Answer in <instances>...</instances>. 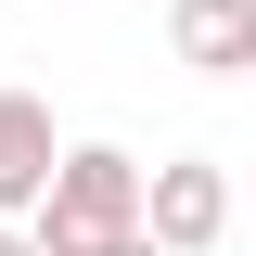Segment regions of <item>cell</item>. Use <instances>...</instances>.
<instances>
[{
  "mask_svg": "<svg viewBox=\"0 0 256 256\" xmlns=\"http://www.w3.org/2000/svg\"><path fill=\"white\" fill-rule=\"evenodd\" d=\"M116 230H141V154L128 141H64L52 180H38V205H26V244L77 256V244H116Z\"/></svg>",
  "mask_w": 256,
  "mask_h": 256,
  "instance_id": "cell-1",
  "label": "cell"
},
{
  "mask_svg": "<svg viewBox=\"0 0 256 256\" xmlns=\"http://www.w3.org/2000/svg\"><path fill=\"white\" fill-rule=\"evenodd\" d=\"M141 244H154V256H218L230 244V166L218 154L141 166Z\"/></svg>",
  "mask_w": 256,
  "mask_h": 256,
  "instance_id": "cell-2",
  "label": "cell"
},
{
  "mask_svg": "<svg viewBox=\"0 0 256 256\" xmlns=\"http://www.w3.org/2000/svg\"><path fill=\"white\" fill-rule=\"evenodd\" d=\"M52 154H64L52 102H38V90H0V218H13V230H26L38 180H52Z\"/></svg>",
  "mask_w": 256,
  "mask_h": 256,
  "instance_id": "cell-3",
  "label": "cell"
},
{
  "mask_svg": "<svg viewBox=\"0 0 256 256\" xmlns=\"http://www.w3.org/2000/svg\"><path fill=\"white\" fill-rule=\"evenodd\" d=\"M166 38H180L192 77H244L256 64V0H166Z\"/></svg>",
  "mask_w": 256,
  "mask_h": 256,
  "instance_id": "cell-4",
  "label": "cell"
},
{
  "mask_svg": "<svg viewBox=\"0 0 256 256\" xmlns=\"http://www.w3.org/2000/svg\"><path fill=\"white\" fill-rule=\"evenodd\" d=\"M77 256H154V244H141V230H116V244H77Z\"/></svg>",
  "mask_w": 256,
  "mask_h": 256,
  "instance_id": "cell-5",
  "label": "cell"
},
{
  "mask_svg": "<svg viewBox=\"0 0 256 256\" xmlns=\"http://www.w3.org/2000/svg\"><path fill=\"white\" fill-rule=\"evenodd\" d=\"M0 256H38V244H26V230H13V218H0Z\"/></svg>",
  "mask_w": 256,
  "mask_h": 256,
  "instance_id": "cell-6",
  "label": "cell"
}]
</instances>
